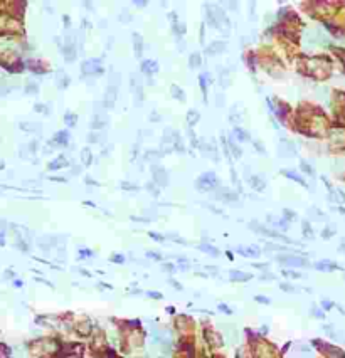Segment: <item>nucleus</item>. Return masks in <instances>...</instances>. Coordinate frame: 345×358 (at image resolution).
Segmentation results:
<instances>
[{
    "mask_svg": "<svg viewBox=\"0 0 345 358\" xmlns=\"http://www.w3.org/2000/svg\"><path fill=\"white\" fill-rule=\"evenodd\" d=\"M200 62H202V59H200V54H199V52H192V54H190V57H189L190 67H192V69L200 67Z\"/></svg>",
    "mask_w": 345,
    "mask_h": 358,
    "instance_id": "6ab92c4d",
    "label": "nucleus"
},
{
    "mask_svg": "<svg viewBox=\"0 0 345 358\" xmlns=\"http://www.w3.org/2000/svg\"><path fill=\"white\" fill-rule=\"evenodd\" d=\"M164 269H165V271H170V272H172V271H175V266H174V264H165Z\"/></svg>",
    "mask_w": 345,
    "mask_h": 358,
    "instance_id": "de8ad7c7",
    "label": "nucleus"
},
{
    "mask_svg": "<svg viewBox=\"0 0 345 358\" xmlns=\"http://www.w3.org/2000/svg\"><path fill=\"white\" fill-rule=\"evenodd\" d=\"M278 261L281 264L286 266H295V268H302V266H308V261L303 259L300 256H278Z\"/></svg>",
    "mask_w": 345,
    "mask_h": 358,
    "instance_id": "39448f33",
    "label": "nucleus"
},
{
    "mask_svg": "<svg viewBox=\"0 0 345 358\" xmlns=\"http://www.w3.org/2000/svg\"><path fill=\"white\" fill-rule=\"evenodd\" d=\"M199 119H200V114L195 111V109H190V111L187 113V124H189L190 128H192L194 124H195L197 121H199Z\"/></svg>",
    "mask_w": 345,
    "mask_h": 358,
    "instance_id": "a211bd4d",
    "label": "nucleus"
},
{
    "mask_svg": "<svg viewBox=\"0 0 345 358\" xmlns=\"http://www.w3.org/2000/svg\"><path fill=\"white\" fill-rule=\"evenodd\" d=\"M118 83H120V74L111 71L109 73V84H108V89H106V99H105V104L108 108L115 106L116 94H118Z\"/></svg>",
    "mask_w": 345,
    "mask_h": 358,
    "instance_id": "f257e3e1",
    "label": "nucleus"
},
{
    "mask_svg": "<svg viewBox=\"0 0 345 358\" xmlns=\"http://www.w3.org/2000/svg\"><path fill=\"white\" fill-rule=\"evenodd\" d=\"M283 274H285V276H290V278H295V279H296V278H302V274H300V272H293V271H283Z\"/></svg>",
    "mask_w": 345,
    "mask_h": 358,
    "instance_id": "c9c22d12",
    "label": "nucleus"
},
{
    "mask_svg": "<svg viewBox=\"0 0 345 358\" xmlns=\"http://www.w3.org/2000/svg\"><path fill=\"white\" fill-rule=\"evenodd\" d=\"M150 237H152V239H155V240H160V242H162V240H164V235H160V234H155V232H150Z\"/></svg>",
    "mask_w": 345,
    "mask_h": 358,
    "instance_id": "ea45409f",
    "label": "nucleus"
},
{
    "mask_svg": "<svg viewBox=\"0 0 345 358\" xmlns=\"http://www.w3.org/2000/svg\"><path fill=\"white\" fill-rule=\"evenodd\" d=\"M64 119H66V123H67V126H74V124H76V119H78V116L74 114V113H66Z\"/></svg>",
    "mask_w": 345,
    "mask_h": 358,
    "instance_id": "cd10ccee",
    "label": "nucleus"
},
{
    "mask_svg": "<svg viewBox=\"0 0 345 358\" xmlns=\"http://www.w3.org/2000/svg\"><path fill=\"white\" fill-rule=\"evenodd\" d=\"M106 116H103V114H99V113H96L93 118H91V123H89V126L91 128H95V130H98V128H103L106 124Z\"/></svg>",
    "mask_w": 345,
    "mask_h": 358,
    "instance_id": "9d476101",
    "label": "nucleus"
},
{
    "mask_svg": "<svg viewBox=\"0 0 345 358\" xmlns=\"http://www.w3.org/2000/svg\"><path fill=\"white\" fill-rule=\"evenodd\" d=\"M62 166H67L66 156H59L57 160H54L52 163H49V168H51V170H57V168H62Z\"/></svg>",
    "mask_w": 345,
    "mask_h": 358,
    "instance_id": "412c9836",
    "label": "nucleus"
},
{
    "mask_svg": "<svg viewBox=\"0 0 345 358\" xmlns=\"http://www.w3.org/2000/svg\"><path fill=\"white\" fill-rule=\"evenodd\" d=\"M67 141H69V133L67 131H59L51 143H54V145H66Z\"/></svg>",
    "mask_w": 345,
    "mask_h": 358,
    "instance_id": "4468645a",
    "label": "nucleus"
},
{
    "mask_svg": "<svg viewBox=\"0 0 345 358\" xmlns=\"http://www.w3.org/2000/svg\"><path fill=\"white\" fill-rule=\"evenodd\" d=\"M150 298H153V299H162V294L160 293H147Z\"/></svg>",
    "mask_w": 345,
    "mask_h": 358,
    "instance_id": "a18cd8bd",
    "label": "nucleus"
},
{
    "mask_svg": "<svg viewBox=\"0 0 345 358\" xmlns=\"http://www.w3.org/2000/svg\"><path fill=\"white\" fill-rule=\"evenodd\" d=\"M81 162H83L84 165H91V162H93V155H91V150L89 148H83V150H81Z\"/></svg>",
    "mask_w": 345,
    "mask_h": 358,
    "instance_id": "4be33fe9",
    "label": "nucleus"
},
{
    "mask_svg": "<svg viewBox=\"0 0 345 358\" xmlns=\"http://www.w3.org/2000/svg\"><path fill=\"white\" fill-rule=\"evenodd\" d=\"M254 145H256V150H258L259 153H264V148H263V145L259 143V141H254Z\"/></svg>",
    "mask_w": 345,
    "mask_h": 358,
    "instance_id": "49530a36",
    "label": "nucleus"
},
{
    "mask_svg": "<svg viewBox=\"0 0 345 358\" xmlns=\"http://www.w3.org/2000/svg\"><path fill=\"white\" fill-rule=\"evenodd\" d=\"M103 140H105L103 133H89L88 135V141H89V143H99V141H103Z\"/></svg>",
    "mask_w": 345,
    "mask_h": 358,
    "instance_id": "a878e982",
    "label": "nucleus"
},
{
    "mask_svg": "<svg viewBox=\"0 0 345 358\" xmlns=\"http://www.w3.org/2000/svg\"><path fill=\"white\" fill-rule=\"evenodd\" d=\"M256 301H259V303H264V304H269V299L268 298H263V296H256L254 298Z\"/></svg>",
    "mask_w": 345,
    "mask_h": 358,
    "instance_id": "c03bdc74",
    "label": "nucleus"
},
{
    "mask_svg": "<svg viewBox=\"0 0 345 358\" xmlns=\"http://www.w3.org/2000/svg\"><path fill=\"white\" fill-rule=\"evenodd\" d=\"M120 187H121V188H125V190H136V185L130 183V182H121Z\"/></svg>",
    "mask_w": 345,
    "mask_h": 358,
    "instance_id": "2f4dec72",
    "label": "nucleus"
},
{
    "mask_svg": "<svg viewBox=\"0 0 345 358\" xmlns=\"http://www.w3.org/2000/svg\"><path fill=\"white\" fill-rule=\"evenodd\" d=\"M315 268L318 271H333V269H338V266L330 262V261H322V262H316Z\"/></svg>",
    "mask_w": 345,
    "mask_h": 358,
    "instance_id": "dca6fc26",
    "label": "nucleus"
},
{
    "mask_svg": "<svg viewBox=\"0 0 345 358\" xmlns=\"http://www.w3.org/2000/svg\"><path fill=\"white\" fill-rule=\"evenodd\" d=\"M133 46H135V56H136V57H142V54H143V39H142V36L136 34V32L133 34Z\"/></svg>",
    "mask_w": 345,
    "mask_h": 358,
    "instance_id": "1a4fd4ad",
    "label": "nucleus"
},
{
    "mask_svg": "<svg viewBox=\"0 0 345 358\" xmlns=\"http://www.w3.org/2000/svg\"><path fill=\"white\" fill-rule=\"evenodd\" d=\"M229 118H231V121H233V123H237V121H241V118L237 116V113H236V108L231 109V114H229Z\"/></svg>",
    "mask_w": 345,
    "mask_h": 358,
    "instance_id": "f704fd0d",
    "label": "nucleus"
},
{
    "mask_svg": "<svg viewBox=\"0 0 345 358\" xmlns=\"http://www.w3.org/2000/svg\"><path fill=\"white\" fill-rule=\"evenodd\" d=\"M303 234L305 235H308V237H313V232H312V229H310V225H308V222H303Z\"/></svg>",
    "mask_w": 345,
    "mask_h": 358,
    "instance_id": "72a5a7b5",
    "label": "nucleus"
},
{
    "mask_svg": "<svg viewBox=\"0 0 345 358\" xmlns=\"http://www.w3.org/2000/svg\"><path fill=\"white\" fill-rule=\"evenodd\" d=\"M219 309H221L222 313H227V315H231V313H233V311H231V308H227L226 304H219Z\"/></svg>",
    "mask_w": 345,
    "mask_h": 358,
    "instance_id": "79ce46f5",
    "label": "nucleus"
},
{
    "mask_svg": "<svg viewBox=\"0 0 345 358\" xmlns=\"http://www.w3.org/2000/svg\"><path fill=\"white\" fill-rule=\"evenodd\" d=\"M283 173L286 175L288 178H291V180H296V182H298V183H300V185H306V182L303 180V178L300 177V175H296V173H295L293 170H288V168H285V170H283Z\"/></svg>",
    "mask_w": 345,
    "mask_h": 358,
    "instance_id": "5701e85b",
    "label": "nucleus"
},
{
    "mask_svg": "<svg viewBox=\"0 0 345 358\" xmlns=\"http://www.w3.org/2000/svg\"><path fill=\"white\" fill-rule=\"evenodd\" d=\"M142 71L147 74H153L158 71V64L155 61H143L142 62Z\"/></svg>",
    "mask_w": 345,
    "mask_h": 358,
    "instance_id": "f8f14e48",
    "label": "nucleus"
},
{
    "mask_svg": "<svg viewBox=\"0 0 345 358\" xmlns=\"http://www.w3.org/2000/svg\"><path fill=\"white\" fill-rule=\"evenodd\" d=\"M280 155L283 156H293L296 155V150H295V145L288 140H281V148H280Z\"/></svg>",
    "mask_w": 345,
    "mask_h": 358,
    "instance_id": "0eeeda50",
    "label": "nucleus"
},
{
    "mask_svg": "<svg viewBox=\"0 0 345 358\" xmlns=\"http://www.w3.org/2000/svg\"><path fill=\"white\" fill-rule=\"evenodd\" d=\"M229 276H231L233 281H249V279L253 278L251 274H246V272H241V271H231Z\"/></svg>",
    "mask_w": 345,
    "mask_h": 358,
    "instance_id": "f3484780",
    "label": "nucleus"
},
{
    "mask_svg": "<svg viewBox=\"0 0 345 358\" xmlns=\"http://www.w3.org/2000/svg\"><path fill=\"white\" fill-rule=\"evenodd\" d=\"M147 190H148L150 193H153V195H158V190H155V185H153V183L147 185Z\"/></svg>",
    "mask_w": 345,
    "mask_h": 358,
    "instance_id": "4c0bfd02",
    "label": "nucleus"
},
{
    "mask_svg": "<svg viewBox=\"0 0 345 358\" xmlns=\"http://www.w3.org/2000/svg\"><path fill=\"white\" fill-rule=\"evenodd\" d=\"M234 135H236V138L239 141H247L249 140V135H247L244 130H241V128H236V130H234Z\"/></svg>",
    "mask_w": 345,
    "mask_h": 358,
    "instance_id": "bb28decb",
    "label": "nucleus"
},
{
    "mask_svg": "<svg viewBox=\"0 0 345 358\" xmlns=\"http://www.w3.org/2000/svg\"><path fill=\"white\" fill-rule=\"evenodd\" d=\"M86 183H89V185H98V182L91 180V178H86Z\"/></svg>",
    "mask_w": 345,
    "mask_h": 358,
    "instance_id": "3c124183",
    "label": "nucleus"
},
{
    "mask_svg": "<svg viewBox=\"0 0 345 358\" xmlns=\"http://www.w3.org/2000/svg\"><path fill=\"white\" fill-rule=\"evenodd\" d=\"M84 76H93V74H101L103 67H101V59H89V61L83 62V67H81Z\"/></svg>",
    "mask_w": 345,
    "mask_h": 358,
    "instance_id": "f03ea898",
    "label": "nucleus"
},
{
    "mask_svg": "<svg viewBox=\"0 0 345 358\" xmlns=\"http://www.w3.org/2000/svg\"><path fill=\"white\" fill-rule=\"evenodd\" d=\"M323 306H325V308H330L332 303H328V301H323Z\"/></svg>",
    "mask_w": 345,
    "mask_h": 358,
    "instance_id": "864d4df0",
    "label": "nucleus"
},
{
    "mask_svg": "<svg viewBox=\"0 0 345 358\" xmlns=\"http://www.w3.org/2000/svg\"><path fill=\"white\" fill-rule=\"evenodd\" d=\"M217 199H222V200H233V202H236V200H237V193L231 192V190H227V188H221V192L217 193Z\"/></svg>",
    "mask_w": 345,
    "mask_h": 358,
    "instance_id": "ddd939ff",
    "label": "nucleus"
},
{
    "mask_svg": "<svg viewBox=\"0 0 345 358\" xmlns=\"http://www.w3.org/2000/svg\"><path fill=\"white\" fill-rule=\"evenodd\" d=\"M130 86H131V89H133V94H135V98H136V101L140 103L143 99V86H142V81H140V77L136 76V74H131L130 76Z\"/></svg>",
    "mask_w": 345,
    "mask_h": 358,
    "instance_id": "423d86ee",
    "label": "nucleus"
},
{
    "mask_svg": "<svg viewBox=\"0 0 345 358\" xmlns=\"http://www.w3.org/2000/svg\"><path fill=\"white\" fill-rule=\"evenodd\" d=\"M174 30L178 34V36H184V34H185V27H184V24H180V22H175L174 24Z\"/></svg>",
    "mask_w": 345,
    "mask_h": 358,
    "instance_id": "c85d7f7f",
    "label": "nucleus"
},
{
    "mask_svg": "<svg viewBox=\"0 0 345 358\" xmlns=\"http://www.w3.org/2000/svg\"><path fill=\"white\" fill-rule=\"evenodd\" d=\"M157 119H158V116H157V113L153 111V113H152V121H157Z\"/></svg>",
    "mask_w": 345,
    "mask_h": 358,
    "instance_id": "603ef678",
    "label": "nucleus"
},
{
    "mask_svg": "<svg viewBox=\"0 0 345 358\" xmlns=\"http://www.w3.org/2000/svg\"><path fill=\"white\" fill-rule=\"evenodd\" d=\"M224 49H226V42H222V40H214V42L205 49V52L209 56H214V54H221V52H224Z\"/></svg>",
    "mask_w": 345,
    "mask_h": 358,
    "instance_id": "6e6552de",
    "label": "nucleus"
},
{
    "mask_svg": "<svg viewBox=\"0 0 345 358\" xmlns=\"http://www.w3.org/2000/svg\"><path fill=\"white\" fill-rule=\"evenodd\" d=\"M111 261H113V262H123L125 257H123V256H120V254H115V256L111 257Z\"/></svg>",
    "mask_w": 345,
    "mask_h": 358,
    "instance_id": "a19ab883",
    "label": "nucleus"
},
{
    "mask_svg": "<svg viewBox=\"0 0 345 358\" xmlns=\"http://www.w3.org/2000/svg\"><path fill=\"white\" fill-rule=\"evenodd\" d=\"M300 166H302V170H303V172H306V173L313 175V168H312V166H310L306 162H302V163H300Z\"/></svg>",
    "mask_w": 345,
    "mask_h": 358,
    "instance_id": "473e14b6",
    "label": "nucleus"
},
{
    "mask_svg": "<svg viewBox=\"0 0 345 358\" xmlns=\"http://www.w3.org/2000/svg\"><path fill=\"white\" fill-rule=\"evenodd\" d=\"M249 182H251V185H253V188L254 190H258V192H263L266 188V182H264V178H261L259 175H254V177H251L249 178Z\"/></svg>",
    "mask_w": 345,
    "mask_h": 358,
    "instance_id": "9b49d317",
    "label": "nucleus"
},
{
    "mask_svg": "<svg viewBox=\"0 0 345 358\" xmlns=\"http://www.w3.org/2000/svg\"><path fill=\"white\" fill-rule=\"evenodd\" d=\"M164 155L160 150H147L145 152V162H158V158Z\"/></svg>",
    "mask_w": 345,
    "mask_h": 358,
    "instance_id": "2eb2a0df",
    "label": "nucleus"
},
{
    "mask_svg": "<svg viewBox=\"0 0 345 358\" xmlns=\"http://www.w3.org/2000/svg\"><path fill=\"white\" fill-rule=\"evenodd\" d=\"M197 188L199 190H211V188H214L216 185H217V178H216V175L214 173H211V172H207V173H204L202 177L197 180Z\"/></svg>",
    "mask_w": 345,
    "mask_h": 358,
    "instance_id": "20e7f679",
    "label": "nucleus"
},
{
    "mask_svg": "<svg viewBox=\"0 0 345 358\" xmlns=\"http://www.w3.org/2000/svg\"><path fill=\"white\" fill-rule=\"evenodd\" d=\"M261 279L263 281H266V279H274V274H263Z\"/></svg>",
    "mask_w": 345,
    "mask_h": 358,
    "instance_id": "09e8293b",
    "label": "nucleus"
},
{
    "mask_svg": "<svg viewBox=\"0 0 345 358\" xmlns=\"http://www.w3.org/2000/svg\"><path fill=\"white\" fill-rule=\"evenodd\" d=\"M147 257H150V259H155V261H160V259H162V256H160V254H157V252H147Z\"/></svg>",
    "mask_w": 345,
    "mask_h": 358,
    "instance_id": "58836bf2",
    "label": "nucleus"
},
{
    "mask_svg": "<svg viewBox=\"0 0 345 358\" xmlns=\"http://www.w3.org/2000/svg\"><path fill=\"white\" fill-rule=\"evenodd\" d=\"M199 249L204 251V252H207V254H211V256H214V257H217L219 254H221V252H219V249H216V247L209 246V244H200Z\"/></svg>",
    "mask_w": 345,
    "mask_h": 358,
    "instance_id": "b1692460",
    "label": "nucleus"
},
{
    "mask_svg": "<svg viewBox=\"0 0 345 358\" xmlns=\"http://www.w3.org/2000/svg\"><path fill=\"white\" fill-rule=\"evenodd\" d=\"M79 254H81V257H89V256H93V252H91V251H88V249H81Z\"/></svg>",
    "mask_w": 345,
    "mask_h": 358,
    "instance_id": "37998d69",
    "label": "nucleus"
},
{
    "mask_svg": "<svg viewBox=\"0 0 345 358\" xmlns=\"http://www.w3.org/2000/svg\"><path fill=\"white\" fill-rule=\"evenodd\" d=\"M283 213H285V219H286V220H295V219H296V213H295L293 210H290V209H285Z\"/></svg>",
    "mask_w": 345,
    "mask_h": 358,
    "instance_id": "c756f323",
    "label": "nucleus"
},
{
    "mask_svg": "<svg viewBox=\"0 0 345 358\" xmlns=\"http://www.w3.org/2000/svg\"><path fill=\"white\" fill-rule=\"evenodd\" d=\"M170 284H172V286H175V288H177V289H180V291H182V286L178 284L177 281H174V279H170Z\"/></svg>",
    "mask_w": 345,
    "mask_h": 358,
    "instance_id": "8fccbe9b",
    "label": "nucleus"
},
{
    "mask_svg": "<svg viewBox=\"0 0 345 358\" xmlns=\"http://www.w3.org/2000/svg\"><path fill=\"white\" fill-rule=\"evenodd\" d=\"M57 86L61 87V89H64V87L69 86V76H67V74H64L62 71H59V73H57Z\"/></svg>",
    "mask_w": 345,
    "mask_h": 358,
    "instance_id": "aec40b11",
    "label": "nucleus"
},
{
    "mask_svg": "<svg viewBox=\"0 0 345 358\" xmlns=\"http://www.w3.org/2000/svg\"><path fill=\"white\" fill-rule=\"evenodd\" d=\"M170 91H172V94H174V98H177L178 101H184V91H182L177 84H172Z\"/></svg>",
    "mask_w": 345,
    "mask_h": 358,
    "instance_id": "393cba45",
    "label": "nucleus"
},
{
    "mask_svg": "<svg viewBox=\"0 0 345 358\" xmlns=\"http://www.w3.org/2000/svg\"><path fill=\"white\" fill-rule=\"evenodd\" d=\"M120 20H123V22H130V20H131V15H128V12H126V10H123V14L120 15Z\"/></svg>",
    "mask_w": 345,
    "mask_h": 358,
    "instance_id": "e433bc0d",
    "label": "nucleus"
},
{
    "mask_svg": "<svg viewBox=\"0 0 345 358\" xmlns=\"http://www.w3.org/2000/svg\"><path fill=\"white\" fill-rule=\"evenodd\" d=\"M152 173H153V182L158 187H167L168 185V175L162 165H152Z\"/></svg>",
    "mask_w": 345,
    "mask_h": 358,
    "instance_id": "7ed1b4c3",
    "label": "nucleus"
},
{
    "mask_svg": "<svg viewBox=\"0 0 345 358\" xmlns=\"http://www.w3.org/2000/svg\"><path fill=\"white\" fill-rule=\"evenodd\" d=\"M280 288H281L283 291H288V293H295V291H296V288H295V286H291V284H286V282H281V284H280Z\"/></svg>",
    "mask_w": 345,
    "mask_h": 358,
    "instance_id": "7c9ffc66",
    "label": "nucleus"
}]
</instances>
